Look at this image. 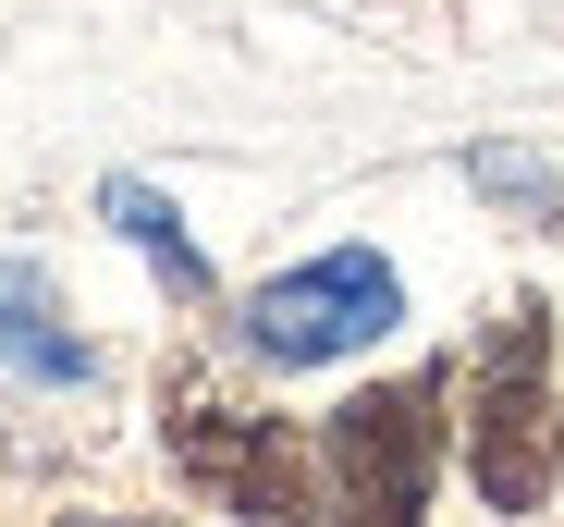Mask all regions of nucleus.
<instances>
[{"instance_id":"nucleus-9","label":"nucleus","mask_w":564,"mask_h":527,"mask_svg":"<svg viewBox=\"0 0 564 527\" xmlns=\"http://www.w3.org/2000/svg\"><path fill=\"white\" fill-rule=\"evenodd\" d=\"M552 479H564V417H552Z\"/></svg>"},{"instance_id":"nucleus-2","label":"nucleus","mask_w":564,"mask_h":527,"mask_svg":"<svg viewBox=\"0 0 564 527\" xmlns=\"http://www.w3.org/2000/svg\"><path fill=\"white\" fill-rule=\"evenodd\" d=\"M160 454L197 479L221 515H246V527H332L319 442L295 417H270V405H234L209 369H172L160 381Z\"/></svg>"},{"instance_id":"nucleus-7","label":"nucleus","mask_w":564,"mask_h":527,"mask_svg":"<svg viewBox=\"0 0 564 527\" xmlns=\"http://www.w3.org/2000/svg\"><path fill=\"white\" fill-rule=\"evenodd\" d=\"M466 185H479V197H503L528 233H552V221H564V185H552V160H528V147H479V160H466Z\"/></svg>"},{"instance_id":"nucleus-5","label":"nucleus","mask_w":564,"mask_h":527,"mask_svg":"<svg viewBox=\"0 0 564 527\" xmlns=\"http://www.w3.org/2000/svg\"><path fill=\"white\" fill-rule=\"evenodd\" d=\"M0 381H37V393H86L99 381V343L62 319V283L37 257H0Z\"/></svg>"},{"instance_id":"nucleus-1","label":"nucleus","mask_w":564,"mask_h":527,"mask_svg":"<svg viewBox=\"0 0 564 527\" xmlns=\"http://www.w3.org/2000/svg\"><path fill=\"white\" fill-rule=\"evenodd\" d=\"M454 442H466V479H479L491 515H540L552 503V307L540 295H503L491 331L466 343V381H454Z\"/></svg>"},{"instance_id":"nucleus-6","label":"nucleus","mask_w":564,"mask_h":527,"mask_svg":"<svg viewBox=\"0 0 564 527\" xmlns=\"http://www.w3.org/2000/svg\"><path fill=\"white\" fill-rule=\"evenodd\" d=\"M99 221H111V233L148 257V271H160V295H172V307H209V245L184 233V209L148 185V172H111V185H99Z\"/></svg>"},{"instance_id":"nucleus-8","label":"nucleus","mask_w":564,"mask_h":527,"mask_svg":"<svg viewBox=\"0 0 564 527\" xmlns=\"http://www.w3.org/2000/svg\"><path fill=\"white\" fill-rule=\"evenodd\" d=\"M62 527H184V515H111V503H86V515H62Z\"/></svg>"},{"instance_id":"nucleus-3","label":"nucleus","mask_w":564,"mask_h":527,"mask_svg":"<svg viewBox=\"0 0 564 527\" xmlns=\"http://www.w3.org/2000/svg\"><path fill=\"white\" fill-rule=\"evenodd\" d=\"M442 454H454V381L442 369L344 393L332 429H319V503H332V527H430Z\"/></svg>"},{"instance_id":"nucleus-4","label":"nucleus","mask_w":564,"mask_h":527,"mask_svg":"<svg viewBox=\"0 0 564 527\" xmlns=\"http://www.w3.org/2000/svg\"><path fill=\"white\" fill-rule=\"evenodd\" d=\"M405 319V271L381 245H319L295 271H270L246 307H234V343L258 369H332V356H368Z\"/></svg>"}]
</instances>
